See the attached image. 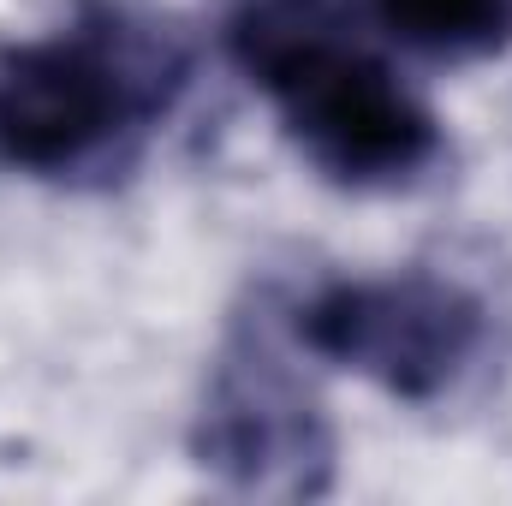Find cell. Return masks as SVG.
I'll return each mask as SVG.
<instances>
[{
	"instance_id": "obj_2",
	"label": "cell",
	"mask_w": 512,
	"mask_h": 506,
	"mask_svg": "<svg viewBox=\"0 0 512 506\" xmlns=\"http://www.w3.org/2000/svg\"><path fill=\"white\" fill-rule=\"evenodd\" d=\"M191 84L185 42L120 0H84L54 36L0 48V167L90 179L137 161Z\"/></svg>"
},
{
	"instance_id": "obj_4",
	"label": "cell",
	"mask_w": 512,
	"mask_h": 506,
	"mask_svg": "<svg viewBox=\"0 0 512 506\" xmlns=\"http://www.w3.org/2000/svg\"><path fill=\"white\" fill-rule=\"evenodd\" d=\"M191 459L227 489L262 501H316L334 489V423L262 322H239L209 364V387L191 423Z\"/></svg>"
},
{
	"instance_id": "obj_1",
	"label": "cell",
	"mask_w": 512,
	"mask_h": 506,
	"mask_svg": "<svg viewBox=\"0 0 512 506\" xmlns=\"http://www.w3.org/2000/svg\"><path fill=\"white\" fill-rule=\"evenodd\" d=\"M227 54L322 179L399 191L441 161L435 108L352 36L334 0H239Z\"/></svg>"
},
{
	"instance_id": "obj_5",
	"label": "cell",
	"mask_w": 512,
	"mask_h": 506,
	"mask_svg": "<svg viewBox=\"0 0 512 506\" xmlns=\"http://www.w3.org/2000/svg\"><path fill=\"white\" fill-rule=\"evenodd\" d=\"M376 18L387 36L447 66L489 60L512 42V0H376Z\"/></svg>"
},
{
	"instance_id": "obj_3",
	"label": "cell",
	"mask_w": 512,
	"mask_h": 506,
	"mask_svg": "<svg viewBox=\"0 0 512 506\" xmlns=\"http://www.w3.org/2000/svg\"><path fill=\"white\" fill-rule=\"evenodd\" d=\"M292 340L405 405H435L483 358L489 304L435 268L328 280L292 310Z\"/></svg>"
}]
</instances>
